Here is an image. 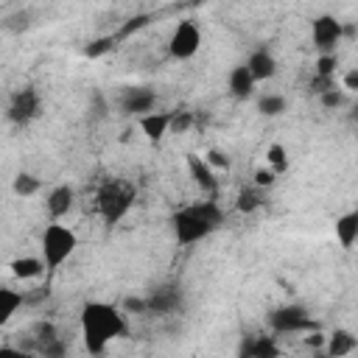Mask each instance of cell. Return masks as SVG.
Listing matches in <instances>:
<instances>
[{"label":"cell","mask_w":358,"mask_h":358,"mask_svg":"<svg viewBox=\"0 0 358 358\" xmlns=\"http://www.w3.org/2000/svg\"><path fill=\"white\" fill-rule=\"evenodd\" d=\"M151 22V17L148 14H137V17H131L123 28H120V36H129V34H134V31H140V28H145Z\"/></svg>","instance_id":"83f0119b"},{"label":"cell","mask_w":358,"mask_h":358,"mask_svg":"<svg viewBox=\"0 0 358 358\" xmlns=\"http://www.w3.org/2000/svg\"><path fill=\"white\" fill-rule=\"evenodd\" d=\"M322 341H324V336H322V333H310V336L305 338V344H308V347H313V350H316V347H322Z\"/></svg>","instance_id":"836d02e7"},{"label":"cell","mask_w":358,"mask_h":358,"mask_svg":"<svg viewBox=\"0 0 358 358\" xmlns=\"http://www.w3.org/2000/svg\"><path fill=\"white\" fill-rule=\"evenodd\" d=\"M179 302H182L179 291H173V288H159V291H154V294L148 296V310H154V313H171V310L179 308Z\"/></svg>","instance_id":"e0dca14e"},{"label":"cell","mask_w":358,"mask_h":358,"mask_svg":"<svg viewBox=\"0 0 358 358\" xmlns=\"http://www.w3.org/2000/svg\"><path fill=\"white\" fill-rule=\"evenodd\" d=\"M352 120H358V103H355V109H352Z\"/></svg>","instance_id":"e575fe53"},{"label":"cell","mask_w":358,"mask_h":358,"mask_svg":"<svg viewBox=\"0 0 358 358\" xmlns=\"http://www.w3.org/2000/svg\"><path fill=\"white\" fill-rule=\"evenodd\" d=\"M333 229H336L338 243L344 249H352V243L358 241V210H350V213L338 215L336 224H333Z\"/></svg>","instance_id":"4fadbf2b"},{"label":"cell","mask_w":358,"mask_h":358,"mask_svg":"<svg viewBox=\"0 0 358 358\" xmlns=\"http://www.w3.org/2000/svg\"><path fill=\"white\" fill-rule=\"evenodd\" d=\"M221 210L215 201H196V204H187L182 207L171 224H173V232L179 238V243H196L201 238H207L218 224H221Z\"/></svg>","instance_id":"7a4b0ae2"},{"label":"cell","mask_w":358,"mask_h":358,"mask_svg":"<svg viewBox=\"0 0 358 358\" xmlns=\"http://www.w3.org/2000/svg\"><path fill=\"white\" fill-rule=\"evenodd\" d=\"M322 103L327 106V109H336V106H341L344 103V92L341 90H327V92H322Z\"/></svg>","instance_id":"4dcf8cb0"},{"label":"cell","mask_w":358,"mask_h":358,"mask_svg":"<svg viewBox=\"0 0 358 358\" xmlns=\"http://www.w3.org/2000/svg\"><path fill=\"white\" fill-rule=\"evenodd\" d=\"M39 106H42L39 92H36L34 87H25V90H17V92L11 95L6 115H8V120H11V123L25 126V123H31V120L39 115Z\"/></svg>","instance_id":"8992f818"},{"label":"cell","mask_w":358,"mask_h":358,"mask_svg":"<svg viewBox=\"0 0 358 358\" xmlns=\"http://www.w3.org/2000/svg\"><path fill=\"white\" fill-rule=\"evenodd\" d=\"M310 34H313V45H316L322 53H330V50L338 45V39L344 36V25H341L336 17L322 14V17L313 20Z\"/></svg>","instance_id":"ba28073f"},{"label":"cell","mask_w":358,"mask_h":358,"mask_svg":"<svg viewBox=\"0 0 358 358\" xmlns=\"http://www.w3.org/2000/svg\"><path fill=\"white\" fill-rule=\"evenodd\" d=\"M73 199H76V193H73L70 185H59V187H53V190L48 193V201H45L50 218H62V215H67L70 207H73Z\"/></svg>","instance_id":"7c38bea8"},{"label":"cell","mask_w":358,"mask_h":358,"mask_svg":"<svg viewBox=\"0 0 358 358\" xmlns=\"http://www.w3.org/2000/svg\"><path fill=\"white\" fill-rule=\"evenodd\" d=\"M187 171H190V179L204 190V193H215L218 182H215V168L199 157V154H187Z\"/></svg>","instance_id":"30bf717a"},{"label":"cell","mask_w":358,"mask_h":358,"mask_svg":"<svg viewBox=\"0 0 358 358\" xmlns=\"http://www.w3.org/2000/svg\"><path fill=\"white\" fill-rule=\"evenodd\" d=\"M241 352L243 355H252V358H274V355H280V347L274 344L271 336H255V338L243 341Z\"/></svg>","instance_id":"2e32d148"},{"label":"cell","mask_w":358,"mask_h":358,"mask_svg":"<svg viewBox=\"0 0 358 358\" xmlns=\"http://www.w3.org/2000/svg\"><path fill=\"white\" fill-rule=\"evenodd\" d=\"M171 120H173V112H148L140 117V131L151 143H157L171 131Z\"/></svg>","instance_id":"8fae6325"},{"label":"cell","mask_w":358,"mask_h":358,"mask_svg":"<svg viewBox=\"0 0 358 358\" xmlns=\"http://www.w3.org/2000/svg\"><path fill=\"white\" fill-rule=\"evenodd\" d=\"M355 344H358V338L350 330H336L327 338V355H347L355 350Z\"/></svg>","instance_id":"d6986e66"},{"label":"cell","mask_w":358,"mask_h":358,"mask_svg":"<svg viewBox=\"0 0 358 358\" xmlns=\"http://www.w3.org/2000/svg\"><path fill=\"white\" fill-rule=\"evenodd\" d=\"M22 294L20 291H14V288H0V324H6L14 313H17V308L22 305Z\"/></svg>","instance_id":"ffe728a7"},{"label":"cell","mask_w":358,"mask_h":358,"mask_svg":"<svg viewBox=\"0 0 358 358\" xmlns=\"http://www.w3.org/2000/svg\"><path fill=\"white\" fill-rule=\"evenodd\" d=\"M154 103H157V95H154L148 87H131V90H126L123 98H120V106H123V112H129V115H148V112L154 109Z\"/></svg>","instance_id":"9c48e42d"},{"label":"cell","mask_w":358,"mask_h":358,"mask_svg":"<svg viewBox=\"0 0 358 358\" xmlns=\"http://www.w3.org/2000/svg\"><path fill=\"white\" fill-rule=\"evenodd\" d=\"M277 182V171L274 168H260V171H255V185L257 187H271Z\"/></svg>","instance_id":"f546056e"},{"label":"cell","mask_w":358,"mask_h":358,"mask_svg":"<svg viewBox=\"0 0 358 358\" xmlns=\"http://www.w3.org/2000/svg\"><path fill=\"white\" fill-rule=\"evenodd\" d=\"M81 333H84L87 350L101 355L112 338H120L126 333V319L115 305L87 302L81 308Z\"/></svg>","instance_id":"6da1fadb"},{"label":"cell","mask_w":358,"mask_h":358,"mask_svg":"<svg viewBox=\"0 0 358 358\" xmlns=\"http://www.w3.org/2000/svg\"><path fill=\"white\" fill-rule=\"evenodd\" d=\"M76 243H78V238L73 229H67L62 224H48L42 232V260H45L48 271L59 268L73 255Z\"/></svg>","instance_id":"277c9868"},{"label":"cell","mask_w":358,"mask_h":358,"mask_svg":"<svg viewBox=\"0 0 358 358\" xmlns=\"http://www.w3.org/2000/svg\"><path fill=\"white\" fill-rule=\"evenodd\" d=\"M336 67H338V59H336L333 53H322L319 62H316V76L333 78V76H336Z\"/></svg>","instance_id":"484cf974"},{"label":"cell","mask_w":358,"mask_h":358,"mask_svg":"<svg viewBox=\"0 0 358 358\" xmlns=\"http://www.w3.org/2000/svg\"><path fill=\"white\" fill-rule=\"evenodd\" d=\"M11 187H14L17 196H34V193L39 190V179H36L34 173H17Z\"/></svg>","instance_id":"cb8c5ba5"},{"label":"cell","mask_w":358,"mask_h":358,"mask_svg":"<svg viewBox=\"0 0 358 358\" xmlns=\"http://www.w3.org/2000/svg\"><path fill=\"white\" fill-rule=\"evenodd\" d=\"M255 76L249 73V67L246 64H238V67H232V73H229V92L235 95V98H249L252 95V90H255Z\"/></svg>","instance_id":"9a60e30c"},{"label":"cell","mask_w":358,"mask_h":358,"mask_svg":"<svg viewBox=\"0 0 358 358\" xmlns=\"http://www.w3.org/2000/svg\"><path fill=\"white\" fill-rule=\"evenodd\" d=\"M268 327L274 333H299V330H313L316 324L310 322L308 310L299 305H282L268 313Z\"/></svg>","instance_id":"5b68a950"},{"label":"cell","mask_w":358,"mask_h":358,"mask_svg":"<svg viewBox=\"0 0 358 358\" xmlns=\"http://www.w3.org/2000/svg\"><path fill=\"white\" fill-rule=\"evenodd\" d=\"M246 67L255 76V81H266V78H271L277 73V62H274V56L268 50H255L246 59Z\"/></svg>","instance_id":"5bb4252c"},{"label":"cell","mask_w":358,"mask_h":358,"mask_svg":"<svg viewBox=\"0 0 358 358\" xmlns=\"http://www.w3.org/2000/svg\"><path fill=\"white\" fill-rule=\"evenodd\" d=\"M112 48H115V39H112V36H101V39H95V42H90V45L84 48V56L98 59V56H103V53L112 50Z\"/></svg>","instance_id":"d4e9b609"},{"label":"cell","mask_w":358,"mask_h":358,"mask_svg":"<svg viewBox=\"0 0 358 358\" xmlns=\"http://www.w3.org/2000/svg\"><path fill=\"white\" fill-rule=\"evenodd\" d=\"M260 204H263V196H260V187L255 185V187H246V190L238 193L235 210H238V213H252V210H257Z\"/></svg>","instance_id":"44dd1931"},{"label":"cell","mask_w":358,"mask_h":358,"mask_svg":"<svg viewBox=\"0 0 358 358\" xmlns=\"http://www.w3.org/2000/svg\"><path fill=\"white\" fill-rule=\"evenodd\" d=\"M8 268H11V274H14L17 280H34V277H39L48 266H45V260H39V257H17V260L8 263Z\"/></svg>","instance_id":"ac0fdd59"},{"label":"cell","mask_w":358,"mask_h":358,"mask_svg":"<svg viewBox=\"0 0 358 358\" xmlns=\"http://www.w3.org/2000/svg\"><path fill=\"white\" fill-rule=\"evenodd\" d=\"M344 90L358 92V67H355V70H350V73L344 76Z\"/></svg>","instance_id":"d6a6232c"},{"label":"cell","mask_w":358,"mask_h":358,"mask_svg":"<svg viewBox=\"0 0 358 358\" xmlns=\"http://www.w3.org/2000/svg\"><path fill=\"white\" fill-rule=\"evenodd\" d=\"M257 112L266 115V117H277V115L285 112V98H280V95H263L257 101Z\"/></svg>","instance_id":"7402d4cb"},{"label":"cell","mask_w":358,"mask_h":358,"mask_svg":"<svg viewBox=\"0 0 358 358\" xmlns=\"http://www.w3.org/2000/svg\"><path fill=\"white\" fill-rule=\"evenodd\" d=\"M266 162H268V168H274L277 173H282V171L288 168V154H285V148H282L280 143H271V145L266 148Z\"/></svg>","instance_id":"603a6c76"},{"label":"cell","mask_w":358,"mask_h":358,"mask_svg":"<svg viewBox=\"0 0 358 358\" xmlns=\"http://www.w3.org/2000/svg\"><path fill=\"white\" fill-rule=\"evenodd\" d=\"M131 201H134V187L123 179H109L98 190V213L103 215L106 224H117L129 213Z\"/></svg>","instance_id":"3957f363"},{"label":"cell","mask_w":358,"mask_h":358,"mask_svg":"<svg viewBox=\"0 0 358 358\" xmlns=\"http://www.w3.org/2000/svg\"><path fill=\"white\" fill-rule=\"evenodd\" d=\"M201 45V34H199V25L193 20H182L173 34H171V42H168V50L173 59H190Z\"/></svg>","instance_id":"52a82bcc"},{"label":"cell","mask_w":358,"mask_h":358,"mask_svg":"<svg viewBox=\"0 0 358 358\" xmlns=\"http://www.w3.org/2000/svg\"><path fill=\"white\" fill-rule=\"evenodd\" d=\"M204 159H207V162H210L215 171H229V165H232V162H229V157H227L224 151H218V148L207 151V154H204Z\"/></svg>","instance_id":"4316f807"},{"label":"cell","mask_w":358,"mask_h":358,"mask_svg":"<svg viewBox=\"0 0 358 358\" xmlns=\"http://www.w3.org/2000/svg\"><path fill=\"white\" fill-rule=\"evenodd\" d=\"M193 126V115L190 112H173V120H171V129L176 131V134H182V131H187Z\"/></svg>","instance_id":"f1b7e54d"},{"label":"cell","mask_w":358,"mask_h":358,"mask_svg":"<svg viewBox=\"0 0 358 358\" xmlns=\"http://www.w3.org/2000/svg\"><path fill=\"white\" fill-rule=\"evenodd\" d=\"M123 305H126V310H137V313L140 310H148V299H137V296H129Z\"/></svg>","instance_id":"1f68e13d"}]
</instances>
